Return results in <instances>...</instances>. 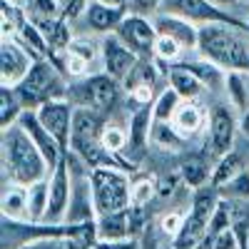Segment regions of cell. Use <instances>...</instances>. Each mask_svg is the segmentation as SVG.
Masks as SVG:
<instances>
[{
    "mask_svg": "<svg viewBox=\"0 0 249 249\" xmlns=\"http://www.w3.org/2000/svg\"><path fill=\"white\" fill-rule=\"evenodd\" d=\"M0 147H3L0 157H3V177L5 179L33 184L37 179H45L48 175H53L43 152L37 150L33 137L18 122L3 130Z\"/></svg>",
    "mask_w": 249,
    "mask_h": 249,
    "instance_id": "6da1fadb",
    "label": "cell"
},
{
    "mask_svg": "<svg viewBox=\"0 0 249 249\" xmlns=\"http://www.w3.org/2000/svg\"><path fill=\"white\" fill-rule=\"evenodd\" d=\"M234 30L239 28L227 25V23L199 25L197 50L202 53V57L224 70H249V48Z\"/></svg>",
    "mask_w": 249,
    "mask_h": 249,
    "instance_id": "7a4b0ae2",
    "label": "cell"
},
{
    "mask_svg": "<svg viewBox=\"0 0 249 249\" xmlns=\"http://www.w3.org/2000/svg\"><path fill=\"white\" fill-rule=\"evenodd\" d=\"M90 187H92V202L95 214H112L130 207V190L132 179L127 177L124 167L117 164H100L90 170Z\"/></svg>",
    "mask_w": 249,
    "mask_h": 249,
    "instance_id": "3957f363",
    "label": "cell"
},
{
    "mask_svg": "<svg viewBox=\"0 0 249 249\" xmlns=\"http://www.w3.org/2000/svg\"><path fill=\"white\" fill-rule=\"evenodd\" d=\"M25 110H37L43 102L65 97L68 88L60 82V68L53 60H35L28 77L15 88Z\"/></svg>",
    "mask_w": 249,
    "mask_h": 249,
    "instance_id": "277c9868",
    "label": "cell"
},
{
    "mask_svg": "<svg viewBox=\"0 0 249 249\" xmlns=\"http://www.w3.org/2000/svg\"><path fill=\"white\" fill-rule=\"evenodd\" d=\"M65 97L75 107H92V110H100L107 115L115 110L117 100H120V80H115L107 72L88 75L85 80L70 85Z\"/></svg>",
    "mask_w": 249,
    "mask_h": 249,
    "instance_id": "5b68a950",
    "label": "cell"
},
{
    "mask_svg": "<svg viewBox=\"0 0 249 249\" xmlns=\"http://www.w3.org/2000/svg\"><path fill=\"white\" fill-rule=\"evenodd\" d=\"M40 122L48 127V132L60 142V147L65 150V155L70 152V137H72V115H75V105L68 97H57V100H48L43 102L37 110Z\"/></svg>",
    "mask_w": 249,
    "mask_h": 249,
    "instance_id": "8992f818",
    "label": "cell"
},
{
    "mask_svg": "<svg viewBox=\"0 0 249 249\" xmlns=\"http://www.w3.org/2000/svg\"><path fill=\"white\" fill-rule=\"evenodd\" d=\"M160 13H170V15H179L187 18L192 23H227V25H234V28H244L242 23L224 13L219 5H214L212 0H164L160 5Z\"/></svg>",
    "mask_w": 249,
    "mask_h": 249,
    "instance_id": "52a82bcc",
    "label": "cell"
},
{
    "mask_svg": "<svg viewBox=\"0 0 249 249\" xmlns=\"http://www.w3.org/2000/svg\"><path fill=\"white\" fill-rule=\"evenodd\" d=\"M115 35L122 40L130 50H135L140 57H152L155 55V40H157V28L152 20L142 18L140 13H130L120 20Z\"/></svg>",
    "mask_w": 249,
    "mask_h": 249,
    "instance_id": "ba28073f",
    "label": "cell"
},
{
    "mask_svg": "<svg viewBox=\"0 0 249 249\" xmlns=\"http://www.w3.org/2000/svg\"><path fill=\"white\" fill-rule=\"evenodd\" d=\"M72 190L75 184H72V172H70V160L65 155L50 175V202H48V214H45L48 224H60L68 217Z\"/></svg>",
    "mask_w": 249,
    "mask_h": 249,
    "instance_id": "9c48e42d",
    "label": "cell"
},
{
    "mask_svg": "<svg viewBox=\"0 0 249 249\" xmlns=\"http://www.w3.org/2000/svg\"><path fill=\"white\" fill-rule=\"evenodd\" d=\"M35 57L13 37H3L0 45V85L18 88L33 68Z\"/></svg>",
    "mask_w": 249,
    "mask_h": 249,
    "instance_id": "30bf717a",
    "label": "cell"
},
{
    "mask_svg": "<svg viewBox=\"0 0 249 249\" xmlns=\"http://www.w3.org/2000/svg\"><path fill=\"white\" fill-rule=\"evenodd\" d=\"M102 70H105L107 75H112L115 80H120V82H124V77H127L132 70H135V65L142 60L135 50H130L127 45L122 43V40L117 37V35H105V40H102Z\"/></svg>",
    "mask_w": 249,
    "mask_h": 249,
    "instance_id": "8fae6325",
    "label": "cell"
},
{
    "mask_svg": "<svg viewBox=\"0 0 249 249\" xmlns=\"http://www.w3.org/2000/svg\"><path fill=\"white\" fill-rule=\"evenodd\" d=\"M18 124L33 137V142L37 144V150L43 152V157H45V162H48V167H50V172H53L57 164H60V160L65 157V150L60 147V142L48 132V127H45L43 122H40V117H37L35 110H23V115H20Z\"/></svg>",
    "mask_w": 249,
    "mask_h": 249,
    "instance_id": "7c38bea8",
    "label": "cell"
},
{
    "mask_svg": "<svg viewBox=\"0 0 249 249\" xmlns=\"http://www.w3.org/2000/svg\"><path fill=\"white\" fill-rule=\"evenodd\" d=\"M234 135H237V122H234L232 110L224 107V105L212 107V115H210V140H207V144L212 147V155L222 157L227 152H232L234 150Z\"/></svg>",
    "mask_w": 249,
    "mask_h": 249,
    "instance_id": "4fadbf2b",
    "label": "cell"
},
{
    "mask_svg": "<svg viewBox=\"0 0 249 249\" xmlns=\"http://www.w3.org/2000/svg\"><path fill=\"white\" fill-rule=\"evenodd\" d=\"M152 23L157 28L160 35H167L172 40L184 48V50H197L199 45V28L187 18H179V15H170V13H160L152 18Z\"/></svg>",
    "mask_w": 249,
    "mask_h": 249,
    "instance_id": "5bb4252c",
    "label": "cell"
},
{
    "mask_svg": "<svg viewBox=\"0 0 249 249\" xmlns=\"http://www.w3.org/2000/svg\"><path fill=\"white\" fill-rule=\"evenodd\" d=\"M0 207H3V219L30 222V184L5 179Z\"/></svg>",
    "mask_w": 249,
    "mask_h": 249,
    "instance_id": "9a60e30c",
    "label": "cell"
},
{
    "mask_svg": "<svg viewBox=\"0 0 249 249\" xmlns=\"http://www.w3.org/2000/svg\"><path fill=\"white\" fill-rule=\"evenodd\" d=\"M152 105L140 107L132 117H130V144H127V157L132 162H137L144 152H147V144L152 142Z\"/></svg>",
    "mask_w": 249,
    "mask_h": 249,
    "instance_id": "2e32d148",
    "label": "cell"
},
{
    "mask_svg": "<svg viewBox=\"0 0 249 249\" xmlns=\"http://www.w3.org/2000/svg\"><path fill=\"white\" fill-rule=\"evenodd\" d=\"M207 234H210V219L190 210V214L184 217L182 230L172 239V249H197Z\"/></svg>",
    "mask_w": 249,
    "mask_h": 249,
    "instance_id": "e0dca14e",
    "label": "cell"
},
{
    "mask_svg": "<svg viewBox=\"0 0 249 249\" xmlns=\"http://www.w3.org/2000/svg\"><path fill=\"white\" fill-rule=\"evenodd\" d=\"M105 112L92 110V107H75L72 115V140H100L105 130Z\"/></svg>",
    "mask_w": 249,
    "mask_h": 249,
    "instance_id": "ac0fdd59",
    "label": "cell"
},
{
    "mask_svg": "<svg viewBox=\"0 0 249 249\" xmlns=\"http://www.w3.org/2000/svg\"><path fill=\"white\" fill-rule=\"evenodd\" d=\"M95 224H97V242H117V239L132 237L130 207H127V210H122V212L100 214V217H95Z\"/></svg>",
    "mask_w": 249,
    "mask_h": 249,
    "instance_id": "d6986e66",
    "label": "cell"
},
{
    "mask_svg": "<svg viewBox=\"0 0 249 249\" xmlns=\"http://www.w3.org/2000/svg\"><path fill=\"white\" fill-rule=\"evenodd\" d=\"M33 23L40 28V33L45 35L50 53L62 55L68 50V45L72 43V35H70V25H68V18L65 15H55V18H43V20H33Z\"/></svg>",
    "mask_w": 249,
    "mask_h": 249,
    "instance_id": "ffe728a7",
    "label": "cell"
},
{
    "mask_svg": "<svg viewBox=\"0 0 249 249\" xmlns=\"http://www.w3.org/2000/svg\"><path fill=\"white\" fill-rule=\"evenodd\" d=\"M172 127L184 137V140H190V137H195L199 130H202V124H204V112H202V107L197 105L195 100H182L179 105H177V110H175V115H172Z\"/></svg>",
    "mask_w": 249,
    "mask_h": 249,
    "instance_id": "44dd1931",
    "label": "cell"
},
{
    "mask_svg": "<svg viewBox=\"0 0 249 249\" xmlns=\"http://www.w3.org/2000/svg\"><path fill=\"white\" fill-rule=\"evenodd\" d=\"M85 18H88L90 30H95V33H100V35H110V33L117 30L120 20L124 18V10L110 8V5H105V3H100V0H92V3L88 5Z\"/></svg>",
    "mask_w": 249,
    "mask_h": 249,
    "instance_id": "7402d4cb",
    "label": "cell"
},
{
    "mask_svg": "<svg viewBox=\"0 0 249 249\" xmlns=\"http://www.w3.org/2000/svg\"><path fill=\"white\" fill-rule=\"evenodd\" d=\"M167 80H170V88L172 90H177V95L182 97V100H197L199 95H202V90H204V82L184 65H170V72H167Z\"/></svg>",
    "mask_w": 249,
    "mask_h": 249,
    "instance_id": "603a6c76",
    "label": "cell"
},
{
    "mask_svg": "<svg viewBox=\"0 0 249 249\" xmlns=\"http://www.w3.org/2000/svg\"><path fill=\"white\" fill-rule=\"evenodd\" d=\"M224 199L230 204V230L234 232L239 249H249V204L244 199Z\"/></svg>",
    "mask_w": 249,
    "mask_h": 249,
    "instance_id": "cb8c5ba5",
    "label": "cell"
},
{
    "mask_svg": "<svg viewBox=\"0 0 249 249\" xmlns=\"http://www.w3.org/2000/svg\"><path fill=\"white\" fill-rule=\"evenodd\" d=\"M179 179L187 187H192V190H199V187L207 184V179H212V170H210V164H207L204 157L190 155L179 164Z\"/></svg>",
    "mask_w": 249,
    "mask_h": 249,
    "instance_id": "d4e9b609",
    "label": "cell"
},
{
    "mask_svg": "<svg viewBox=\"0 0 249 249\" xmlns=\"http://www.w3.org/2000/svg\"><path fill=\"white\" fill-rule=\"evenodd\" d=\"M247 167H244V160H242V155L239 152H227V155H222L219 157V162H217V167L212 170V179H210V184L212 187H224L227 182H232L239 172H244Z\"/></svg>",
    "mask_w": 249,
    "mask_h": 249,
    "instance_id": "484cf974",
    "label": "cell"
},
{
    "mask_svg": "<svg viewBox=\"0 0 249 249\" xmlns=\"http://www.w3.org/2000/svg\"><path fill=\"white\" fill-rule=\"evenodd\" d=\"M23 102H20L15 88H8V85H0V127H10L20 120L23 115Z\"/></svg>",
    "mask_w": 249,
    "mask_h": 249,
    "instance_id": "4316f807",
    "label": "cell"
},
{
    "mask_svg": "<svg viewBox=\"0 0 249 249\" xmlns=\"http://www.w3.org/2000/svg\"><path fill=\"white\" fill-rule=\"evenodd\" d=\"M50 202V177L30 184V222H45Z\"/></svg>",
    "mask_w": 249,
    "mask_h": 249,
    "instance_id": "83f0119b",
    "label": "cell"
},
{
    "mask_svg": "<svg viewBox=\"0 0 249 249\" xmlns=\"http://www.w3.org/2000/svg\"><path fill=\"white\" fill-rule=\"evenodd\" d=\"M100 142H102V147H105L107 155L112 157H120L122 152H127V144H130V132H124L120 124H105V130H102L100 135ZM120 162V160H117ZM122 164V162H120ZM124 167V164H122Z\"/></svg>",
    "mask_w": 249,
    "mask_h": 249,
    "instance_id": "f1b7e54d",
    "label": "cell"
},
{
    "mask_svg": "<svg viewBox=\"0 0 249 249\" xmlns=\"http://www.w3.org/2000/svg\"><path fill=\"white\" fill-rule=\"evenodd\" d=\"M152 144H157V147L162 150H179L182 144L187 142L175 127L172 122H152V135H150Z\"/></svg>",
    "mask_w": 249,
    "mask_h": 249,
    "instance_id": "f546056e",
    "label": "cell"
},
{
    "mask_svg": "<svg viewBox=\"0 0 249 249\" xmlns=\"http://www.w3.org/2000/svg\"><path fill=\"white\" fill-rule=\"evenodd\" d=\"M179 102H182V97L177 95V90H172V88L162 90L152 102V120L155 122H170Z\"/></svg>",
    "mask_w": 249,
    "mask_h": 249,
    "instance_id": "4dcf8cb0",
    "label": "cell"
},
{
    "mask_svg": "<svg viewBox=\"0 0 249 249\" xmlns=\"http://www.w3.org/2000/svg\"><path fill=\"white\" fill-rule=\"evenodd\" d=\"M224 85H227V95H230V102L237 110H247L249 107V90H247V82L242 77L239 70H230L224 77Z\"/></svg>",
    "mask_w": 249,
    "mask_h": 249,
    "instance_id": "1f68e13d",
    "label": "cell"
},
{
    "mask_svg": "<svg viewBox=\"0 0 249 249\" xmlns=\"http://www.w3.org/2000/svg\"><path fill=\"white\" fill-rule=\"evenodd\" d=\"M157 195H160V190H157V179H152V177H137V179H132L130 207H147Z\"/></svg>",
    "mask_w": 249,
    "mask_h": 249,
    "instance_id": "d6a6232c",
    "label": "cell"
},
{
    "mask_svg": "<svg viewBox=\"0 0 249 249\" xmlns=\"http://www.w3.org/2000/svg\"><path fill=\"white\" fill-rule=\"evenodd\" d=\"M182 53H184V48L177 43V40H172V37H167V35H160V33H157V40H155V55H152V57L164 60V62H170V65H175Z\"/></svg>",
    "mask_w": 249,
    "mask_h": 249,
    "instance_id": "836d02e7",
    "label": "cell"
},
{
    "mask_svg": "<svg viewBox=\"0 0 249 249\" xmlns=\"http://www.w3.org/2000/svg\"><path fill=\"white\" fill-rule=\"evenodd\" d=\"M60 10H62L60 0H25V13H28L30 20H43V18L62 15Z\"/></svg>",
    "mask_w": 249,
    "mask_h": 249,
    "instance_id": "e575fe53",
    "label": "cell"
},
{
    "mask_svg": "<svg viewBox=\"0 0 249 249\" xmlns=\"http://www.w3.org/2000/svg\"><path fill=\"white\" fill-rule=\"evenodd\" d=\"M219 195L222 197H230V199H249V170L239 172L232 182H227L224 187H219Z\"/></svg>",
    "mask_w": 249,
    "mask_h": 249,
    "instance_id": "d590c367",
    "label": "cell"
},
{
    "mask_svg": "<svg viewBox=\"0 0 249 249\" xmlns=\"http://www.w3.org/2000/svg\"><path fill=\"white\" fill-rule=\"evenodd\" d=\"M187 68H190L204 85H214V82L219 80V65H214V62L210 60H202V62H184Z\"/></svg>",
    "mask_w": 249,
    "mask_h": 249,
    "instance_id": "8d00e7d4",
    "label": "cell"
},
{
    "mask_svg": "<svg viewBox=\"0 0 249 249\" xmlns=\"http://www.w3.org/2000/svg\"><path fill=\"white\" fill-rule=\"evenodd\" d=\"M18 249H70V242L65 237H35Z\"/></svg>",
    "mask_w": 249,
    "mask_h": 249,
    "instance_id": "74e56055",
    "label": "cell"
},
{
    "mask_svg": "<svg viewBox=\"0 0 249 249\" xmlns=\"http://www.w3.org/2000/svg\"><path fill=\"white\" fill-rule=\"evenodd\" d=\"M184 217H187V214H182V212H170V214H164V217L160 219V230L167 234L170 239H175V234L182 230V224H184Z\"/></svg>",
    "mask_w": 249,
    "mask_h": 249,
    "instance_id": "f35d334b",
    "label": "cell"
},
{
    "mask_svg": "<svg viewBox=\"0 0 249 249\" xmlns=\"http://www.w3.org/2000/svg\"><path fill=\"white\" fill-rule=\"evenodd\" d=\"M212 249H239V244H237V237H234V232L230 230V227H227V230H222L219 234H214Z\"/></svg>",
    "mask_w": 249,
    "mask_h": 249,
    "instance_id": "ab89813d",
    "label": "cell"
},
{
    "mask_svg": "<svg viewBox=\"0 0 249 249\" xmlns=\"http://www.w3.org/2000/svg\"><path fill=\"white\" fill-rule=\"evenodd\" d=\"M92 3V0H70V3L62 8V15H65L68 20H75L80 13H88V5Z\"/></svg>",
    "mask_w": 249,
    "mask_h": 249,
    "instance_id": "60d3db41",
    "label": "cell"
},
{
    "mask_svg": "<svg viewBox=\"0 0 249 249\" xmlns=\"http://www.w3.org/2000/svg\"><path fill=\"white\" fill-rule=\"evenodd\" d=\"M95 247H97V249H140V244H137L135 237L117 239V242H97Z\"/></svg>",
    "mask_w": 249,
    "mask_h": 249,
    "instance_id": "b9f144b4",
    "label": "cell"
},
{
    "mask_svg": "<svg viewBox=\"0 0 249 249\" xmlns=\"http://www.w3.org/2000/svg\"><path fill=\"white\" fill-rule=\"evenodd\" d=\"M164 0H132V5L137 8V13H152V10H160V5Z\"/></svg>",
    "mask_w": 249,
    "mask_h": 249,
    "instance_id": "7bdbcfd3",
    "label": "cell"
},
{
    "mask_svg": "<svg viewBox=\"0 0 249 249\" xmlns=\"http://www.w3.org/2000/svg\"><path fill=\"white\" fill-rule=\"evenodd\" d=\"M177 184V177H164V179H157V190H160V195L164 197V195H172L175 190L172 187Z\"/></svg>",
    "mask_w": 249,
    "mask_h": 249,
    "instance_id": "ee69618b",
    "label": "cell"
},
{
    "mask_svg": "<svg viewBox=\"0 0 249 249\" xmlns=\"http://www.w3.org/2000/svg\"><path fill=\"white\" fill-rule=\"evenodd\" d=\"M239 130H242V135H244V137H249V107H247V110H244V115H242Z\"/></svg>",
    "mask_w": 249,
    "mask_h": 249,
    "instance_id": "f6af8a7d",
    "label": "cell"
},
{
    "mask_svg": "<svg viewBox=\"0 0 249 249\" xmlns=\"http://www.w3.org/2000/svg\"><path fill=\"white\" fill-rule=\"evenodd\" d=\"M100 3H105V5H110V8H120V10L127 8V0H100Z\"/></svg>",
    "mask_w": 249,
    "mask_h": 249,
    "instance_id": "bcb514c9",
    "label": "cell"
},
{
    "mask_svg": "<svg viewBox=\"0 0 249 249\" xmlns=\"http://www.w3.org/2000/svg\"><path fill=\"white\" fill-rule=\"evenodd\" d=\"M214 5L219 8H230V5H239V3H247V0H212Z\"/></svg>",
    "mask_w": 249,
    "mask_h": 249,
    "instance_id": "7dc6e473",
    "label": "cell"
},
{
    "mask_svg": "<svg viewBox=\"0 0 249 249\" xmlns=\"http://www.w3.org/2000/svg\"><path fill=\"white\" fill-rule=\"evenodd\" d=\"M68 3H70V0H60V5H62V8H65Z\"/></svg>",
    "mask_w": 249,
    "mask_h": 249,
    "instance_id": "c3c4849f",
    "label": "cell"
},
{
    "mask_svg": "<svg viewBox=\"0 0 249 249\" xmlns=\"http://www.w3.org/2000/svg\"><path fill=\"white\" fill-rule=\"evenodd\" d=\"M10 3H18V5H20V0H10Z\"/></svg>",
    "mask_w": 249,
    "mask_h": 249,
    "instance_id": "681fc988",
    "label": "cell"
},
{
    "mask_svg": "<svg viewBox=\"0 0 249 249\" xmlns=\"http://www.w3.org/2000/svg\"><path fill=\"white\" fill-rule=\"evenodd\" d=\"M247 30H249V20H247Z\"/></svg>",
    "mask_w": 249,
    "mask_h": 249,
    "instance_id": "f907efd6",
    "label": "cell"
},
{
    "mask_svg": "<svg viewBox=\"0 0 249 249\" xmlns=\"http://www.w3.org/2000/svg\"><path fill=\"white\" fill-rule=\"evenodd\" d=\"M90 249H97V247H90Z\"/></svg>",
    "mask_w": 249,
    "mask_h": 249,
    "instance_id": "816d5d0a",
    "label": "cell"
},
{
    "mask_svg": "<svg viewBox=\"0 0 249 249\" xmlns=\"http://www.w3.org/2000/svg\"><path fill=\"white\" fill-rule=\"evenodd\" d=\"M247 3H249V0H247Z\"/></svg>",
    "mask_w": 249,
    "mask_h": 249,
    "instance_id": "f5cc1de1",
    "label": "cell"
}]
</instances>
